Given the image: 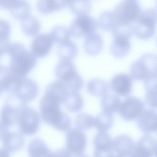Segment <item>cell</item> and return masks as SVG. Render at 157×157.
I'll use <instances>...</instances> for the list:
<instances>
[{"label": "cell", "instance_id": "836d02e7", "mask_svg": "<svg viewBox=\"0 0 157 157\" xmlns=\"http://www.w3.org/2000/svg\"><path fill=\"white\" fill-rule=\"evenodd\" d=\"M157 80L144 82L146 90V100L151 107L156 108L157 106Z\"/></svg>", "mask_w": 157, "mask_h": 157}, {"label": "cell", "instance_id": "9a60e30c", "mask_svg": "<svg viewBox=\"0 0 157 157\" xmlns=\"http://www.w3.org/2000/svg\"><path fill=\"white\" fill-rule=\"evenodd\" d=\"M132 78L131 76L124 73H118L113 76L110 82L111 89L120 96H128L131 93Z\"/></svg>", "mask_w": 157, "mask_h": 157}, {"label": "cell", "instance_id": "b9f144b4", "mask_svg": "<svg viewBox=\"0 0 157 157\" xmlns=\"http://www.w3.org/2000/svg\"><path fill=\"white\" fill-rule=\"evenodd\" d=\"M67 0V4L68 2L71 0Z\"/></svg>", "mask_w": 157, "mask_h": 157}, {"label": "cell", "instance_id": "8992f818", "mask_svg": "<svg viewBox=\"0 0 157 157\" xmlns=\"http://www.w3.org/2000/svg\"><path fill=\"white\" fill-rule=\"evenodd\" d=\"M38 91L36 83L31 79L24 77L17 79L11 93L27 104L36 97Z\"/></svg>", "mask_w": 157, "mask_h": 157}, {"label": "cell", "instance_id": "cb8c5ba5", "mask_svg": "<svg viewBox=\"0 0 157 157\" xmlns=\"http://www.w3.org/2000/svg\"><path fill=\"white\" fill-rule=\"evenodd\" d=\"M87 88L91 94L101 97L107 94L109 90L108 83L100 78H94L89 80L87 83Z\"/></svg>", "mask_w": 157, "mask_h": 157}, {"label": "cell", "instance_id": "7a4b0ae2", "mask_svg": "<svg viewBox=\"0 0 157 157\" xmlns=\"http://www.w3.org/2000/svg\"><path fill=\"white\" fill-rule=\"evenodd\" d=\"M8 53L10 57L9 68L16 78L25 77L36 64V57L21 43L10 44Z\"/></svg>", "mask_w": 157, "mask_h": 157}, {"label": "cell", "instance_id": "30bf717a", "mask_svg": "<svg viewBox=\"0 0 157 157\" xmlns=\"http://www.w3.org/2000/svg\"><path fill=\"white\" fill-rule=\"evenodd\" d=\"M151 11L144 12L142 15L135 29L136 36L146 40L152 37L155 32V13Z\"/></svg>", "mask_w": 157, "mask_h": 157}, {"label": "cell", "instance_id": "f546056e", "mask_svg": "<svg viewBox=\"0 0 157 157\" xmlns=\"http://www.w3.org/2000/svg\"><path fill=\"white\" fill-rule=\"evenodd\" d=\"M113 121L112 114L103 111L95 118L94 127L99 131L106 132L112 126Z\"/></svg>", "mask_w": 157, "mask_h": 157}, {"label": "cell", "instance_id": "d4e9b609", "mask_svg": "<svg viewBox=\"0 0 157 157\" xmlns=\"http://www.w3.org/2000/svg\"><path fill=\"white\" fill-rule=\"evenodd\" d=\"M67 5L66 0H38L37 7L40 12L47 14L62 10Z\"/></svg>", "mask_w": 157, "mask_h": 157}, {"label": "cell", "instance_id": "f35d334b", "mask_svg": "<svg viewBox=\"0 0 157 157\" xmlns=\"http://www.w3.org/2000/svg\"><path fill=\"white\" fill-rule=\"evenodd\" d=\"M54 156H71V155L66 148H63L53 152Z\"/></svg>", "mask_w": 157, "mask_h": 157}, {"label": "cell", "instance_id": "8d00e7d4", "mask_svg": "<svg viewBox=\"0 0 157 157\" xmlns=\"http://www.w3.org/2000/svg\"><path fill=\"white\" fill-rule=\"evenodd\" d=\"M19 0H0V7L10 10L17 3Z\"/></svg>", "mask_w": 157, "mask_h": 157}, {"label": "cell", "instance_id": "9c48e42d", "mask_svg": "<svg viewBox=\"0 0 157 157\" xmlns=\"http://www.w3.org/2000/svg\"><path fill=\"white\" fill-rule=\"evenodd\" d=\"M145 109L144 104L141 100L129 96L121 102L118 111L124 120L130 121L137 119Z\"/></svg>", "mask_w": 157, "mask_h": 157}, {"label": "cell", "instance_id": "f1b7e54d", "mask_svg": "<svg viewBox=\"0 0 157 157\" xmlns=\"http://www.w3.org/2000/svg\"><path fill=\"white\" fill-rule=\"evenodd\" d=\"M121 103L119 97L114 94H107L101 97V105L103 111L111 113L118 111Z\"/></svg>", "mask_w": 157, "mask_h": 157}, {"label": "cell", "instance_id": "ab89813d", "mask_svg": "<svg viewBox=\"0 0 157 157\" xmlns=\"http://www.w3.org/2000/svg\"><path fill=\"white\" fill-rule=\"evenodd\" d=\"M10 153L4 148H0V156H10Z\"/></svg>", "mask_w": 157, "mask_h": 157}, {"label": "cell", "instance_id": "3957f363", "mask_svg": "<svg viewBox=\"0 0 157 157\" xmlns=\"http://www.w3.org/2000/svg\"><path fill=\"white\" fill-rule=\"evenodd\" d=\"M130 72L132 78L138 81L157 78L156 56L150 53L144 54L132 64Z\"/></svg>", "mask_w": 157, "mask_h": 157}, {"label": "cell", "instance_id": "7402d4cb", "mask_svg": "<svg viewBox=\"0 0 157 157\" xmlns=\"http://www.w3.org/2000/svg\"><path fill=\"white\" fill-rule=\"evenodd\" d=\"M28 151L31 157L53 156V152L51 151L43 140L39 138L34 139L30 143Z\"/></svg>", "mask_w": 157, "mask_h": 157}, {"label": "cell", "instance_id": "2e32d148", "mask_svg": "<svg viewBox=\"0 0 157 157\" xmlns=\"http://www.w3.org/2000/svg\"><path fill=\"white\" fill-rule=\"evenodd\" d=\"M112 147L118 157L131 156L135 144L132 139L126 135L114 137L112 141Z\"/></svg>", "mask_w": 157, "mask_h": 157}, {"label": "cell", "instance_id": "44dd1931", "mask_svg": "<svg viewBox=\"0 0 157 157\" xmlns=\"http://www.w3.org/2000/svg\"><path fill=\"white\" fill-rule=\"evenodd\" d=\"M131 47L129 39L121 37L114 38L110 46L112 55L118 58L125 57L129 52Z\"/></svg>", "mask_w": 157, "mask_h": 157}, {"label": "cell", "instance_id": "603a6c76", "mask_svg": "<svg viewBox=\"0 0 157 157\" xmlns=\"http://www.w3.org/2000/svg\"><path fill=\"white\" fill-rule=\"evenodd\" d=\"M77 45L69 40L59 43L57 47L58 56L61 59L71 60L78 53Z\"/></svg>", "mask_w": 157, "mask_h": 157}, {"label": "cell", "instance_id": "83f0119b", "mask_svg": "<svg viewBox=\"0 0 157 157\" xmlns=\"http://www.w3.org/2000/svg\"><path fill=\"white\" fill-rule=\"evenodd\" d=\"M10 29L8 22L0 19V56L8 53L10 45L9 37Z\"/></svg>", "mask_w": 157, "mask_h": 157}, {"label": "cell", "instance_id": "d590c367", "mask_svg": "<svg viewBox=\"0 0 157 157\" xmlns=\"http://www.w3.org/2000/svg\"><path fill=\"white\" fill-rule=\"evenodd\" d=\"M54 42L59 43L69 40L71 34L65 27L58 25L54 27L50 33Z\"/></svg>", "mask_w": 157, "mask_h": 157}, {"label": "cell", "instance_id": "5b68a950", "mask_svg": "<svg viewBox=\"0 0 157 157\" xmlns=\"http://www.w3.org/2000/svg\"><path fill=\"white\" fill-rule=\"evenodd\" d=\"M40 121L37 111L25 105L21 109L17 121L20 133L28 136L34 134L39 129Z\"/></svg>", "mask_w": 157, "mask_h": 157}, {"label": "cell", "instance_id": "1f68e13d", "mask_svg": "<svg viewBox=\"0 0 157 157\" xmlns=\"http://www.w3.org/2000/svg\"><path fill=\"white\" fill-rule=\"evenodd\" d=\"M30 7L25 0H19L16 5L10 11L13 16L22 21L30 15Z\"/></svg>", "mask_w": 157, "mask_h": 157}, {"label": "cell", "instance_id": "4316f807", "mask_svg": "<svg viewBox=\"0 0 157 157\" xmlns=\"http://www.w3.org/2000/svg\"><path fill=\"white\" fill-rule=\"evenodd\" d=\"M63 103L66 108L72 112H77L82 108L83 98L78 91H70Z\"/></svg>", "mask_w": 157, "mask_h": 157}, {"label": "cell", "instance_id": "484cf974", "mask_svg": "<svg viewBox=\"0 0 157 157\" xmlns=\"http://www.w3.org/2000/svg\"><path fill=\"white\" fill-rule=\"evenodd\" d=\"M17 78L14 76L9 68L0 65V88L2 92L11 93Z\"/></svg>", "mask_w": 157, "mask_h": 157}, {"label": "cell", "instance_id": "6da1fadb", "mask_svg": "<svg viewBox=\"0 0 157 157\" xmlns=\"http://www.w3.org/2000/svg\"><path fill=\"white\" fill-rule=\"evenodd\" d=\"M61 103L57 97L45 92L40 104V116L44 122L60 131H67L71 126V120L67 114L61 111Z\"/></svg>", "mask_w": 157, "mask_h": 157}, {"label": "cell", "instance_id": "e575fe53", "mask_svg": "<svg viewBox=\"0 0 157 157\" xmlns=\"http://www.w3.org/2000/svg\"><path fill=\"white\" fill-rule=\"evenodd\" d=\"M95 118L85 113L79 114L75 121L77 127L81 130H86L94 127Z\"/></svg>", "mask_w": 157, "mask_h": 157}, {"label": "cell", "instance_id": "60d3db41", "mask_svg": "<svg viewBox=\"0 0 157 157\" xmlns=\"http://www.w3.org/2000/svg\"><path fill=\"white\" fill-rule=\"evenodd\" d=\"M2 92V91L1 89L0 88V96H1Z\"/></svg>", "mask_w": 157, "mask_h": 157}, {"label": "cell", "instance_id": "8fae6325", "mask_svg": "<svg viewBox=\"0 0 157 157\" xmlns=\"http://www.w3.org/2000/svg\"><path fill=\"white\" fill-rule=\"evenodd\" d=\"M112 140L109 135L104 132L99 131L94 140L95 157H113Z\"/></svg>", "mask_w": 157, "mask_h": 157}, {"label": "cell", "instance_id": "d6986e66", "mask_svg": "<svg viewBox=\"0 0 157 157\" xmlns=\"http://www.w3.org/2000/svg\"><path fill=\"white\" fill-rule=\"evenodd\" d=\"M85 37L84 48L86 53L91 56H95L100 53L104 45L102 36L95 32Z\"/></svg>", "mask_w": 157, "mask_h": 157}, {"label": "cell", "instance_id": "d6a6232c", "mask_svg": "<svg viewBox=\"0 0 157 157\" xmlns=\"http://www.w3.org/2000/svg\"><path fill=\"white\" fill-rule=\"evenodd\" d=\"M67 5L71 11L77 16L88 15L90 9L87 0H71Z\"/></svg>", "mask_w": 157, "mask_h": 157}, {"label": "cell", "instance_id": "4dcf8cb0", "mask_svg": "<svg viewBox=\"0 0 157 157\" xmlns=\"http://www.w3.org/2000/svg\"><path fill=\"white\" fill-rule=\"evenodd\" d=\"M21 27L23 32L30 36H36L40 29V25L38 20L30 15L21 21Z\"/></svg>", "mask_w": 157, "mask_h": 157}, {"label": "cell", "instance_id": "5bb4252c", "mask_svg": "<svg viewBox=\"0 0 157 157\" xmlns=\"http://www.w3.org/2000/svg\"><path fill=\"white\" fill-rule=\"evenodd\" d=\"M54 41L50 33H41L37 35L31 45V52L36 57L42 58L50 52Z\"/></svg>", "mask_w": 157, "mask_h": 157}, {"label": "cell", "instance_id": "7c38bea8", "mask_svg": "<svg viewBox=\"0 0 157 157\" xmlns=\"http://www.w3.org/2000/svg\"><path fill=\"white\" fill-rule=\"evenodd\" d=\"M157 155V141L149 135L143 136L135 145L131 157H152Z\"/></svg>", "mask_w": 157, "mask_h": 157}, {"label": "cell", "instance_id": "ac0fdd59", "mask_svg": "<svg viewBox=\"0 0 157 157\" xmlns=\"http://www.w3.org/2000/svg\"><path fill=\"white\" fill-rule=\"evenodd\" d=\"M139 128L144 133L157 131V114L153 109L144 110L137 118Z\"/></svg>", "mask_w": 157, "mask_h": 157}, {"label": "cell", "instance_id": "74e56055", "mask_svg": "<svg viewBox=\"0 0 157 157\" xmlns=\"http://www.w3.org/2000/svg\"><path fill=\"white\" fill-rule=\"evenodd\" d=\"M8 128L0 121V140H2L9 132Z\"/></svg>", "mask_w": 157, "mask_h": 157}, {"label": "cell", "instance_id": "277c9868", "mask_svg": "<svg viewBox=\"0 0 157 157\" xmlns=\"http://www.w3.org/2000/svg\"><path fill=\"white\" fill-rule=\"evenodd\" d=\"M55 73L69 90L78 91L82 88L83 80L71 60L61 59L56 66Z\"/></svg>", "mask_w": 157, "mask_h": 157}, {"label": "cell", "instance_id": "7bdbcfd3", "mask_svg": "<svg viewBox=\"0 0 157 157\" xmlns=\"http://www.w3.org/2000/svg\"><path fill=\"white\" fill-rule=\"evenodd\" d=\"M1 56H0V57Z\"/></svg>", "mask_w": 157, "mask_h": 157}, {"label": "cell", "instance_id": "ba28073f", "mask_svg": "<svg viewBox=\"0 0 157 157\" xmlns=\"http://www.w3.org/2000/svg\"><path fill=\"white\" fill-rule=\"evenodd\" d=\"M97 28V24L94 19L88 15H83L77 16L69 30L71 35L79 38L96 32Z\"/></svg>", "mask_w": 157, "mask_h": 157}, {"label": "cell", "instance_id": "ffe728a7", "mask_svg": "<svg viewBox=\"0 0 157 157\" xmlns=\"http://www.w3.org/2000/svg\"><path fill=\"white\" fill-rule=\"evenodd\" d=\"M2 141L3 147L10 153L19 150L25 143L22 135L14 132H8Z\"/></svg>", "mask_w": 157, "mask_h": 157}, {"label": "cell", "instance_id": "4fadbf2b", "mask_svg": "<svg viewBox=\"0 0 157 157\" xmlns=\"http://www.w3.org/2000/svg\"><path fill=\"white\" fill-rule=\"evenodd\" d=\"M117 9V14L121 24L129 25L139 14L140 7L133 0H129L120 5Z\"/></svg>", "mask_w": 157, "mask_h": 157}, {"label": "cell", "instance_id": "52a82bcc", "mask_svg": "<svg viewBox=\"0 0 157 157\" xmlns=\"http://www.w3.org/2000/svg\"><path fill=\"white\" fill-rule=\"evenodd\" d=\"M66 134V149L71 155L81 156L83 154L86 144V137L82 130L73 128Z\"/></svg>", "mask_w": 157, "mask_h": 157}, {"label": "cell", "instance_id": "e0dca14e", "mask_svg": "<svg viewBox=\"0 0 157 157\" xmlns=\"http://www.w3.org/2000/svg\"><path fill=\"white\" fill-rule=\"evenodd\" d=\"M25 105L6 101L0 112V121L8 127L14 125L17 123L20 112Z\"/></svg>", "mask_w": 157, "mask_h": 157}]
</instances>
